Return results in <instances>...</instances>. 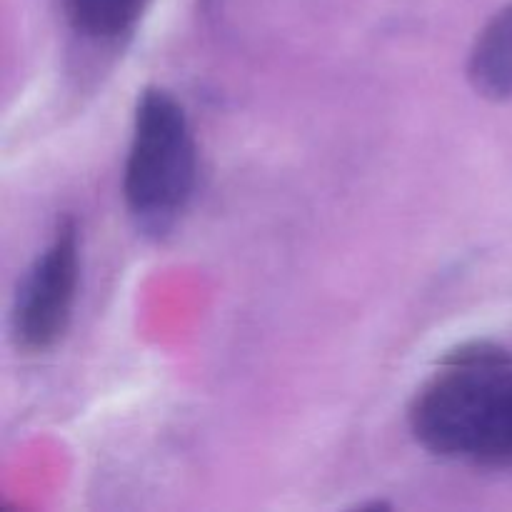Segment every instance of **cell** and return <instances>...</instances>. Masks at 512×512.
<instances>
[{
	"instance_id": "cell-6",
	"label": "cell",
	"mask_w": 512,
	"mask_h": 512,
	"mask_svg": "<svg viewBox=\"0 0 512 512\" xmlns=\"http://www.w3.org/2000/svg\"><path fill=\"white\" fill-rule=\"evenodd\" d=\"M473 463L483 465V468H512V383L495 410L493 423H490Z\"/></svg>"
},
{
	"instance_id": "cell-1",
	"label": "cell",
	"mask_w": 512,
	"mask_h": 512,
	"mask_svg": "<svg viewBox=\"0 0 512 512\" xmlns=\"http://www.w3.org/2000/svg\"><path fill=\"white\" fill-rule=\"evenodd\" d=\"M512 383V355L493 340L450 350L410 405L413 438L428 453L473 463Z\"/></svg>"
},
{
	"instance_id": "cell-3",
	"label": "cell",
	"mask_w": 512,
	"mask_h": 512,
	"mask_svg": "<svg viewBox=\"0 0 512 512\" xmlns=\"http://www.w3.org/2000/svg\"><path fill=\"white\" fill-rule=\"evenodd\" d=\"M80 283V233L63 218L20 283L13 303V338L28 353L55 348L73 320Z\"/></svg>"
},
{
	"instance_id": "cell-4",
	"label": "cell",
	"mask_w": 512,
	"mask_h": 512,
	"mask_svg": "<svg viewBox=\"0 0 512 512\" xmlns=\"http://www.w3.org/2000/svg\"><path fill=\"white\" fill-rule=\"evenodd\" d=\"M468 80L480 98H512V0L480 30L468 58Z\"/></svg>"
},
{
	"instance_id": "cell-2",
	"label": "cell",
	"mask_w": 512,
	"mask_h": 512,
	"mask_svg": "<svg viewBox=\"0 0 512 512\" xmlns=\"http://www.w3.org/2000/svg\"><path fill=\"white\" fill-rule=\"evenodd\" d=\"M198 150L183 105L163 88H145L133 115L123 195L135 225L165 235L193 198Z\"/></svg>"
},
{
	"instance_id": "cell-5",
	"label": "cell",
	"mask_w": 512,
	"mask_h": 512,
	"mask_svg": "<svg viewBox=\"0 0 512 512\" xmlns=\"http://www.w3.org/2000/svg\"><path fill=\"white\" fill-rule=\"evenodd\" d=\"M70 25L95 43L128 38L143 18L148 0H63Z\"/></svg>"
}]
</instances>
